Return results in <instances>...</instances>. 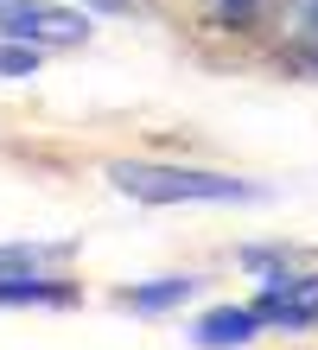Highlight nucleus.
<instances>
[{"instance_id": "nucleus-1", "label": "nucleus", "mask_w": 318, "mask_h": 350, "mask_svg": "<svg viewBox=\"0 0 318 350\" xmlns=\"http://www.w3.org/2000/svg\"><path fill=\"white\" fill-rule=\"evenodd\" d=\"M109 185L134 204H261L267 191L236 172L210 166H172V159H115Z\"/></svg>"}, {"instance_id": "nucleus-2", "label": "nucleus", "mask_w": 318, "mask_h": 350, "mask_svg": "<svg viewBox=\"0 0 318 350\" xmlns=\"http://www.w3.org/2000/svg\"><path fill=\"white\" fill-rule=\"evenodd\" d=\"M254 319H261V332H312L318 325V267H293L274 261L267 274H254Z\"/></svg>"}, {"instance_id": "nucleus-3", "label": "nucleus", "mask_w": 318, "mask_h": 350, "mask_svg": "<svg viewBox=\"0 0 318 350\" xmlns=\"http://www.w3.org/2000/svg\"><path fill=\"white\" fill-rule=\"evenodd\" d=\"M0 38H19L32 51H77L90 45V13L57 0H0Z\"/></svg>"}, {"instance_id": "nucleus-4", "label": "nucleus", "mask_w": 318, "mask_h": 350, "mask_svg": "<svg viewBox=\"0 0 318 350\" xmlns=\"http://www.w3.org/2000/svg\"><path fill=\"white\" fill-rule=\"evenodd\" d=\"M70 306H83V280H70L64 267H26L0 280V312H70Z\"/></svg>"}, {"instance_id": "nucleus-5", "label": "nucleus", "mask_w": 318, "mask_h": 350, "mask_svg": "<svg viewBox=\"0 0 318 350\" xmlns=\"http://www.w3.org/2000/svg\"><path fill=\"white\" fill-rule=\"evenodd\" d=\"M267 7H274V32H280V57L318 83V0H267Z\"/></svg>"}, {"instance_id": "nucleus-6", "label": "nucleus", "mask_w": 318, "mask_h": 350, "mask_svg": "<svg viewBox=\"0 0 318 350\" xmlns=\"http://www.w3.org/2000/svg\"><path fill=\"white\" fill-rule=\"evenodd\" d=\"M198 293H204V280H198V274H153V280L121 286L115 306H121V312H134V319H165V312H185Z\"/></svg>"}, {"instance_id": "nucleus-7", "label": "nucleus", "mask_w": 318, "mask_h": 350, "mask_svg": "<svg viewBox=\"0 0 318 350\" xmlns=\"http://www.w3.org/2000/svg\"><path fill=\"white\" fill-rule=\"evenodd\" d=\"M191 350H248L254 338H261V319H254V306H210V312H198L185 325Z\"/></svg>"}, {"instance_id": "nucleus-8", "label": "nucleus", "mask_w": 318, "mask_h": 350, "mask_svg": "<svg viewBox=\"0 0 318 350\" xmlns=\"http://www.w3.org/2000/svg\"><path fill=\"white\" fill-rule=\"evenodd\" d=\"M77 255V242H0V280L26 274V267H64Z\"/></svg>"}, {"instance_id": "nucleus-9", "label": "nucleus", "mask_w": 318, "mask_h": 350, "mask_svg": "<svg viewBox=\"0 0 318 350\" xmlns=\"http://www.w3.org/2000/svg\"><path fill=\"white\" fill-rule=\"evenodd\" d=\"M38 64H45V51L19 45V38H0V77H7V83H26V77H38Z\"/></svg>"}, {"instance_id": "nucleus-10", "label": "nucleus", "mask_w": 318, "mask_h": 350, "mask_svg": "<svg viewBox=\"0 0 318 350\" xmlns=\"http://www.w3.org/2000/svg\"><path fill=\"white\" fill-rule=\"evenodd\" d=\"M210 13H217V26H229V32H248V26L267 19V0H210Z\"/></svg>"}, {"instance_id": "nucleus-11", "label": "nucleus", "mask_w": 318, "mask_h": 350, "mask_svg": "<svg viewBox=\"0 0 318 350\" xmlns=\"http://www.w3.org/2000/svg\"><path fill=\"white\" fill-rule=\"evenodd\" d=\"M83 13H109V19H127V13H140V0H77Z\"/></svg>"}]
</instances>
